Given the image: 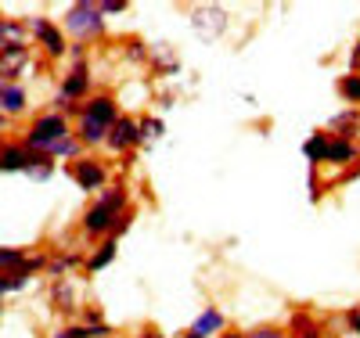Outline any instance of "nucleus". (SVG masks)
I'll return each mask as SVG.
<instances>
[{"label":"nucleus","mask_w":360,"mask_h":338,"mask_svg":"<svg viewBox=\"0 0 360 338\" xmlns=\"http://www.w3.org/2000/svg\"><path fill=\"white\" fill-rule=\"evenodd\" d=\"M303 151H307V159H310L314 166H317V162H324V159H328V137H324V134H314V137L307 141V148H303Z\"/></svg>","instance_id":"nucleus-15"},{"label":"nucleus","mask_w":360,"mask_h":338,"mask_svg":"<svg viewBox=\"0 0 360 338\" xmlns=\"http://www.w3.org/2000/svg\"><path fill=\"white\" fill-rule=\"evenodd\" d=\"M349 327L360 334V306H356V310H349Z\"/></svg>","instance_id":"nucleus-25"},{"label":"nucleus","mask_w":360,"mask_h":338,"mask_svg":"<svg viewBox=\"0 0 360 338\" xmlns=\"http://www.w3.org/2000/svg\"><path fill=\"white\" fill-rule=\"evenodd\" d=\"M112 259H115V241H105V245H101V252L86 259V270H90V273H94V270H101V266H108Z\"/></svg>","instance_id":"nucleus-18"},{"label":"nucleus","mask_w":360,"mask_h":338,"mask_svg":"<svg viewBox=\"0 0 360 338\" xmlns=\"http://www.w3.org/2000/svg\"><path fill=\"white\" fill-rule=\"evenodd\" d=\"M37 151H29L25 144L22 148H4L0 151V173H25L29 166H33Z\"/></svg>","instance_id":"nucleus-7"},{"label":"nucleus","mask_w":360,"mask_h":338,"mask_svg":"<svg viewBox=\"0 0 360 338\" xmlns=\"http://www.w3.org/2000/svg\"><path fill=\"white\" fill-rule=\"evenodd\" d=\"M25 108V94H22V86L8 83V79H0V112L4 115H15Z\"/></svg>","instance_id":"nucleus-11"},{"label":"nucleus","mask_w":360,"mask_h":338,"mask_svg":"<svg viewBox=\"0 0 360 338\" xmlns=\"http://www.w3.org/2000/svg\"><path fill=\"white\" fill-rule=\"evenodd\" d=\"M62 137H69V130H65V119L62 115H40L37 122H33V130L25 134V148L29 151H44L51 148V144H58Z\"/></svg>","instance_id":"nucleus-2"},{"label":"nucleus","mask_w":360,"mask_h":338,"mask_svg":"<svg viewBox=\"0 0 360 338\" xmlns=\"http://www.w3.org/2000/svg\"><path fill=\"white\" fill-rule=\"evenodd\" d=\"M152 137H162V122L159 119H144L141 122V141H152Z\"/></svg>","instance_id":"nucleus-22"},{"label":"nucleus","mask_w":360,"mask_h":338,"mask_svg":"<svg viewBox=\"0 0 360 338\" xmlns=\"http://www.w3.org/2000/svg\"><path fill=\"white\" fill-rule=\"evenodd\" d=\"M249 338H285L281 331H274V327H259V331H252Z\"/></svg>","instance_id":"nucleus-23"},{"label":"nucleus","mask_w":360,"mask_h":338,"mask_svg":"<svg viewBox=\"0 0 360 338\" xmlns=\"http://www.w3.org/2000/svg\"><path fill=\"white\" fill-rule=\"evenodd\" d=\"M339 94H342L346 101L360 105V76H356V72H353V76H342V79H339Z\"/></svg>","instance_id":"nucleus-19"},{"label":"nucleus","mask_w":360,"mask_h":338,"mask_svg":"<svg viewBox=\"0 0 360 338\" xmlns=\"http://www.w3.org/2000/svg\"><path fill=\"white\" fill-rule=\"evenodd\" d=\"M8 292V285H4V273H0V295H4Z\"/></svg>","instance_id":"nucleus-27"},{"label":"nucleus","mask_w":360,"mask_h":338,"mask_svg":"<svg viewBox=\"0 0 360 338\" xmlns=\"http://www.w3.org/2000/svg\"><path fill=\"white\" fill-rule=\"evenodd\" d=\"M44 155H54V159H72V155H79V141H72V137H62V141H58V144H51L47 151H44Z\"/></svg>","instance_id":"nucleus-17"},{"label":"nucleus","mask_w":360,"mask_h":338,"mask_svg":"<svg viewBox=\"0 0 360 338\" xmlns=\"http://www.w3.org/2000/svg\"><path fill=\"white\" fill-rule=\"evenodd\" d=\"M123 209H127V188H105L98 205L83 216L86 234H108L123 223Z\"/></svg>","instance_id":"nucleus-1"},{"label":"nucleus","mask_w":360,"mask_h":338,"mask_svg":"<svg viewBox=\"0 0 360 338\" xmlns=\"http://www.w3.org/2000/svg\"><path fill=\"white\" fill-rule=\"evenodd\" d=\"M54 338H86V334H83V327H69V331H58Z\"/></svg>","instance_id":"nucleus-24"},{"label":"nucleus","mask_w":360,"mask_h":338,"mask_svg":"<svg viewBox=\"0 0 360 338\" xmlns=\"http://www.w3.org/2000/svg\"><path fill=\"white\" fill-rule=\"evenodd\" d=\"M72 176H76V183H79L83 191H94V188H101V183H105V166L79 159V162L72 166Z\"/></svg>","instance_id":"nucleus-9"},{"label":"nucleus","mask_w":360,"mask_h":338,"mask_svg":"<svg viewBox=\"0 0 360 338\" xmlns=\"http://www.w3.org/2000/svg\"><path fill=\"white\" fill-rule=\"evenodd\" d=\"M220 327H224V313L209 306V310H202L198 320L191 324V334H195V338H209V334H217Z\"/></svg>","instance_id":"nucleus-12"},{"label":"nucleus","mask_w":360,"mask_h":338,"mask_svg":"<svg viewBox=\"0 0 360 338\" xmlns=\"http://www.w3.org/2000/svg\"><path fill=\"white\" fill-rule=\"evenodd\" d=\"M22 263H25V256H22L18 249H0V270H11V273H15Z\"/></svg>","instance_id":"nucleus-21"},{"label":"nucleus","mask_w":360,"mask_h":338,"mask_svg":"<svg viewBox=\"0 0 360 338\" xmlns=\"http://www.w3.org/2000/svg\"><path fill=\"white\" fill-rule=\"evenodd\" d=\"M29 29H33V33L44 40V47H47V54H65V40H62V33H58V29L47 22V18H29Z\"/></svg>","instance_id":"nucleus-8"},{"label":"nucleus","mask_w":360,"mask_h":338,"mask_svg":"<svg viewBox=\"0 0 360 338\" xmlns=\"http://www.w3.org/2000/svg\"><path fill=\"white\" fill-rule=\"evenodd\" d=\"M141 338H162V334H155V331H148V334H141Z\"/></svg>","instance_id":"nucleus-28"},{"label":"nucleus","mask_w":360,"mask_h":338,"mask_svg":"<svg viewBox=\"0 0 360 338\" xmlns=\"http://www.w3.org/2000/svg\"><path fill=\"white\" fill-rule=\"evenodd\" d=\"M220 338H249V334H220Z\"/></svg>","instance_id":"nucleus-29"},{"label":"nucleus","mask_w":360,"mask_h":338,"mask_svg":"<svg viewBox=\"0 0 360 338\" xmlns=\"http://www.w3.org/2000/svg\"><path fill=\"white\" fill-rule=\"evenodd\" d=\"M191 25H195V33H198L202 40H209V37H220V33H224L227 18H224L220 8H202V11H195Z\"/></svg>","instance_id":"nucleus-5"},{"label":"nucleus","mask_w":360,"mask_h":338,"mask_svg":"<svg viewBox=\"0 0 360 338\" xmlns=\"http://www.w3.org/2000/svg\"><path fill=\"white\" fill-rule=\"evenodd\" d=\"M180 338H195V334H191V331H188V334H180Z\"/></svg>","instance_id":"nucleus-30"},{"label":"nucleus","mask_w":360,"mask_h":338,"mask_svg":"<svg viewBox=\"0 0 360 338\" xmlns=\"http://www.w3.org/2000/svg\"><path fill=\"white\" fill-rule=\"evenodd\" d=\"M141 141V122H134V119H115L112 122V130H108V144L115 148V151H127V148H134Z\"/></svg>","instance_id":"nucleus-4"},{"label":"nucleus","mask_w":360,"mask_h":338,"mask_svg":"<svg viewBox=\"0 0 360 338\" xmlns=\"http://www.w3.org/2000/svg\"><path fill=\"white\" fill-rule=\"evenodd\" d=\"M86 86H90V72H86V65H76L72 72H69V79L62 83V94H58V108H69V101L72 98H83L86 94Z\"/></svg>","instance_id":"nucleus-6"},{"label":"nucleus","mask_w":360,"mask_h":338,"mask_svg":"<svg viewBox=\"0 0 360 338\" xmlns=\"http://www.w3.org/2000/svg\"><path fill=\"white\" fill-rule=\"evenodd\" d=\"M349 61H353V72H360V44H356V51H353V58H349Z\"/></svg>","instance_id":"nucleus-26"},{"label":"nucleus","mask_w":360,"mask_h":338,"mask_svg":"<svg viewBox=\"0 0 360 338\" xmlns=\"http://www.w3.org/2000/svg\"><path fill=\"white\" fill-rule=\"evenodd\" d=\"M0 126H4V115H0Z\"/></svg>","instance_id":"nucleus-31"},{"label":"nucleus","mask_w":360,"mask_h":338,"mask_svg":"<svg viewBox=\"0 0 360 338\" xmlns=\"http://www.w3.org/2000/svg\"><path fill=\"white\" fill-rule=\"evenodd\" d=\"M353 159V144L342 137V141H328V162H349Z\"/></svg>","instance_id":"nucleus-16"},{"label":"nucleus","mask_w":360,"mask_h":338,"mask_svg":"<svg viewBox=\"0 0 360 338\" xmlns=\"http://www.w3.org/2000/svg\"><path fill=\"white\" fill-rule=\"evenodd\" d=\"M65 29L76 37H98L105 29V18H101V8L98 4H72L65 11Z\"/></svg>","instance_id":"nucleus-3"},{"label":"nucleus","mask_w":360,"mask_h":338,"mask_svg":"<svg viewBox=\"0 0 360 338\" xmlns=\"http://www.w3.org/2000/svg\"><path fill=\"white\" fill-rule=\"evenodd\" d=\"M4 40H11V47H22V25L18 22H0V47Z\"/></svg>","instance_id":"nucleus-20"},{"label":"nucleus","mask_w":360,"mask_h":338,"mask_svg":"<svg viewBox=\"0 0 360 338\" xmlns=\"http://www.w3.org/2000/svg\"><path fill=\"white\" fill-rule=\"evenodd\" d=\"M25 65V47H0V76H15Z\"/></svg>","instance_id":"nucleus-13"},{"label":"nucleus","mask_w":360,"mask_h":338,"mask_svg":"<svg viewBox=\"0 0 360 338\" xmlns=\"http://www.w3.org/2000/svg\"><path fill=\"white\" fill-rule=\"evenodd\" d=\"M79 141L83 144H101V141H108V126H101V122L79 115Z\"/></svg>","instance_id":"nucleus-14"},{"label":"nucleus","mask_w":360,"mask_h":338,"mask_svg":"<svg viewBox=\"0 0 360 338\" xmlns=\"http://www.w3.org/2000/svg\"><path fill=\"white\" fill-rule=\"evenodd\" d=\"M83 119H94V122H101V126L112 130V122L119 119V115H115V101H112V98H94V101L83 108Z\"/></svg>","instance_id":"nucleus-10"}]
</instances>
